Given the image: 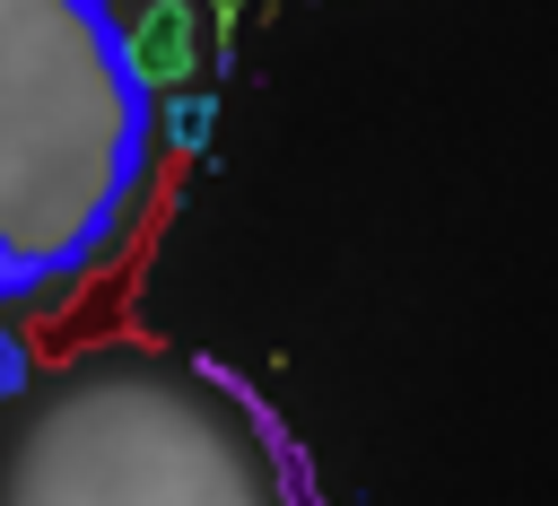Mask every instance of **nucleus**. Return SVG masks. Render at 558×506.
<instances>
[{
	"mask_svg": "<svg viewBox=\"0 0 558 506\" xmlns=\"http://www.w3.org/2000/svg\"><path fill=\"white\" fill-rule=\"evenodd\" d=\"M148 131V79L105 0H0V297L105 253Z\"/></svg>",
	"mask_w": 558,
	"mask_h": 506,
	"instance_id": "obj_1",
	"label": "nucleus"
},
{
	"mask_svg": "<svg viewBox=\"0 0 558 506\" xmlns=\"http://www.w3.org/2000/svg\"><path fill=\"white\" fill-rule=\"evenodd\" d=\"M9 506H296V471L218 384L131 366L35 419Z\"/></svg>",
	"mask_w": 558,
	"mask_h": 506,
	"instance_id": "obj_2",
	"label": "nucleus"
},
{
	"mask_svg": "<svg viewBox=\"0 0 558 506\" xmlns=\"http://www.w3.org/2000/svg\"><path fill=\"white\" fill-rule=\"evenodd\" d=\"M122 44H131V70H140L148 87H183V79L201 70V26H192V0H148V9H140V26H131Z\"/></svg>",
	"mask_w": 558,
	"mask_h": 506,
	"instance_id": "obj_3",
	"label": "nucleus"
},
{
	"mask_svg": "<svg viewBox=\"0 0 558 506\" xmlns=\"http://www.w3.org/2000/svg\"><path fill=\"white\" fill-rule=\"evenodd\" d=\"M166 140H174V148H201V140H209V105H201V96H174V105H166Z\"/></svg>",
	"mask_w": 558,
	"mask_h": 506,
	"instance_id": "obj_4",
	"label": "nucleus"
},
{
	"mask_svg": "<svg viewBox=\"0 0 558 506\" xmlns=\"http://www.w3.org/2000/svg\"><path fill=\"white\" fill-rule=\"evenodd\" d=\"M9 384H17V340L0 332V393H9Z\"/></svg>",
	"mask_w": 558,
	"mask_h": 506,
	"instance_id": "obj_5",
	"label": "nucleus"
}]
</instances>
